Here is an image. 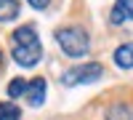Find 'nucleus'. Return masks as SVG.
Returning <instances> with one entry per match:
<instances>
[{"mask_svg": "<svg viewBox=\"0 0 133 120\" xmlns=\"http://www.w3.org/2000/svg\"><path fill=\"white\" fill-rule=\"evenodd\" d=\"M14 48H11V56L19 67H35V64L43 59V46H40V37L32 24L24 27H16L14 29Z\"/></svg>", "mask_w": 133, "mask_h": 120, "instance_id": "obj_1", "label": "nucleus"}, {"mask_svg": "<svg viewBox=\"0 0 133 120\" xmlns=\"http://www.w3.org/2000/svg\"><path fill=\"white\" fill-rule=\"evenodd\" d=\"M53 37H56L59 48L66 53V56H72V59L85 56V53H88V48H91V37H88V32H85L83 27H77V24L59 27Z\"/></svg>", "mask_w": 133, "mask_h": 120, "instance_id": "obj_2", "label": "nucleus"}, {"mask_svg": "<svg viewBox=\"0 0 133 120\" xmlns=\"http://www.w3.org/2000/svg\"><path fill=\"white\" fill-rule=\"evenodd\" d=\"M101 75H104V67L98 61H85V64H77V67H69L61 75V83L64 85H88V83H96Z\"/></svg>", "mask_w": 133, "mask_h": 120, "instance_id": "obj_3", "label": "nucleus"}, {"mask_svg": "<svg viewBox=\"0 0 133 120\" xmlns=\"http://www.w3.org/2000/svg\"><path fill=\"white\" fill-rule=\"evenodd\" d=\"M45 91H48L45 78H32V80L27 83V91H24L29 107H40L43 102H45Z\"/></svg>", "mask_w": 133, "mask_h": 120, "instance_id": "obj_4", "label": "nucleus"}, {"mask_svg": "<svg viewBox=\"0 0 133 120\" xmlns=\"http://www.w3.org/2000/svg\"><path fill=\"white\" fill-rule=\"evenodd\" d=\"M107 120H133V104L115 102L107 107Z\"/></svg>", "mask_w": 133, "mask_h": 120, "instance_id": "obj_5", "label": "nucleus"}, {"mask_svg": "<svg viewBox=\"0 0 133 120\" xmlns=\"http://www.w3.org/2000/svg\"><path fill=\"white\" fill-rule=\"evenodd\" d=\"M115 64L120 70H130L133 67V43H125L115 51Z\"/></svg>", "mask_w": 133, "mask_h": 120, "instance_id": "obj_6", "label": "nucleus"}, {"mask_svg": "<svg viewBox=\"0 0 133 120\" xmlns=\"http://www.w3.org/2000/svg\"><path fill=\"white\" fill-rule=\"evenodd\" d=\"M19 19V0H0V21Z\"/></svg>", "mask_w": 133, "mask_h": 120, "instance_id": "obj_7", "label": "nucleus"}, {"mask_svg": "<svg viewBox=\"0 0 133 120\" xmlns=\"http://www.w3.org/2000/svg\"><path fill=\"white\" fill-rule=\"evenodd\" d=\"M0 120H21V110L14 102H0Z\"/></svg>", "mask_w": 133, "mask_h": 120, "instance_id": "obj_8", "label": "nucleus"}, {"mask_svg": "<svg viewBox=\"0 0 133 120\" xmlns=\"http://www.w3.org/2000/svg\"><path fill=\"white\" fill-rule=\"evenodd\" d=\"M24 91H27V80L24 78H14V80L8 83V96H11V99L24 96Z\"/></svg>", "mask_w": 133, "mask_h": 120, "instance_id": "obj_9", "label": "nucleus"}, {"mask_svg": "<svg viewBox=\"0 0 133 120\" xmlns=\"http://www.w3.org/2000/svg\"><path fill=\"white\" fill-rule=\"evenodd\" d=\"M115 11H120L125 21L133 19V0H117V3H115Z\"/></svg>", "mask_w": 133, "mask_h": 120, "instance_id": "obj_10", "label": "nucleus"}, {"mask_svg": "<svg viewBox=\"0 0 133 120\" xmlns=\"http://www.w3.org/2000/svg\"><path fill=\"white\" fill-rule=\"evenodd\" d=\"M27 3L35 8V11H45V8L51 5V0H27Z\"/></svg>", "mask_w": 133, "mask_h": 120, "instance_id": "obj_11", "label": "nucleus"}, {"mask_svg": "<svg viewBox=\"0 0 133 120\" xmlns=\"http://www.w3.org/2000/svg\"><path fill=\"white\" fill-rule=\"evenodd\" d=\"M0 61H3V51H0Z\"/></svg>", "mask_w": 133, "mask_h": 120, "instance_id": "obj_12", "label": "nucleus"}]
</instances>
